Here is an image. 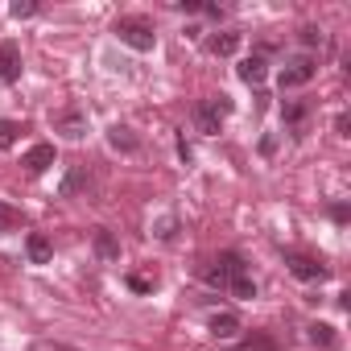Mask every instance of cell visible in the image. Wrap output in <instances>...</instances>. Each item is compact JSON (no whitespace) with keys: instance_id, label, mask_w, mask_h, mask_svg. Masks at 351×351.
Returning <instances> with one entry per match:
<instances>
[{"instance_id":"cell-1","label":"cell","mask_w":351,"mask_h":351,"mask_svg":"<svg viewBox=\"0 0 351 351\" xmlns=\"http://www.w3.org/2000/svg\"><path fill=\"white\" fill-rule=\"evenodd\" d=\"M112 34H116L128 50H136V54H149V50L157 46V29H153L145 17H116Z\"/></svg>"},{"instance_id":"cell-2","label":"cell","mask_w":351,"mask_h":351,"mask_svg":"<svg viewBox=\"0 0 351 351\" xmlns=\"http://www.w3.org/2000/svg\"><path fill=\"white\" fill-rule=\"evenodd\" d=\"M228 112H232V99H228V95H207V99L195 104V128H199L203 136H215V132L223 128Z\"/></svg>"},{"instance_id":"cell-3","label":"cell","mask_w":351,"mask_h":351,"mask_svg":"<svg viewBox=\"0 0 351 351\" xmlns=\"http://www.w3.org/2000/svg\"><path fill=\"white\" fill-rule=\"evenodd\" d=\"M314 75H318V58H314V54H293V58H285V66L277 71V83H281V91H298V87L314 83Z\"/></svg>"},{"instance_id":"cell-4","label":"cell","mask_w":351,"mask_h":351,"mask_svg":"<svg viewBox=\"0 0 351 351\" xmlns=\"http://www.w3.org/2000/svg\"><path fill=\"white\" fill-rule=\"evenodd\" d=\"M236 269H244V256H240V252H219L215 261H207L203 277H207V285H211V289H228V281H232V273H236Z\"/></svg>"},{"instance_id":"cell-5","label":"cell","mask_w":351,"mask_h":351,"mask_svg":"<svg viewBox=\"0 0 351 351\" xmlns=\"http://www.w3.org/2000/svg\"><path fill=\"white\" fill-rule=\"evenodd\" d=\"M50 124H54V132H62L66 141H83L87 136V112H79V108H62V112H54L50 116Z\"/></svg>"},{"instance_id":"cell-6","label":"cell","mask_w":351,"mask_h":351,"mask_svg":"<svg viewBox=\"0 0 351 351\" xmlns=\"http://www.w3.org/2000/svg\"><path fill=\"white\" fill-rule=\"evenodd\" d=\"M285 265H289V273L298 281H326L330 277V269L318 256H306V252H285Z\"/></svg>"},{"instance_id":"cell-7","label":"cell","mask_w":351,"mask_h":351,"mask_svg":"<svg viewBox=\"0 0 351 351\" xmlns=\"http://www.w3.org/2000/svg\"><path fill=\"white\" fill-rule=\"evenodd\" d=\"M21 71H25L21 46H17V42H0V83H17Z\"/></svg>"},{"instance_id":"cell-8","label":"cell","mask_w":351,"mask_h":351,"mask_svg":"<svg viewBox=\"0 0 351 351\" xmlns=\"http://www.w3.org/2000/svg\"><path fill=\"white\" fill-rule=\"evenodd\" d=\"M236 75H240L248 87H261V83H265V75H269V58H265V50H252L248 58H240Z\"/></svg>"},{"instance_id":"cell-9","label":"cell","mask_w":351,"mask_h":351,"mask_svg":"<svg viewBox=\"0 0 351 351\" xmlns=\"http://www.w3.org/2000/svg\"><path fill=\"white\" fill-rule=\"evenodd\" d=\"M281 120H285V128L293 136H302L306 132V120H310V99H285L281 104Z\"/></svg>"},{"instance_id":"cell-10","label":"cell","mask_w":351,"mask_h":351,"mask_svg":"<svg viewBox=\"0 0 351 351\" xmlns=\"http://www.w3.org/2000/svg\"><path fill=\"white\" fill-rule=\"evenodd\" d=\"M54 161H58V153H54V145H46V141H42V145H34V149L21 157V165H25L29 173H46Z\"/></svg>"},{"instance_id":"cell-11","label":"cell","mask_w":351,"mask_h":351,"mask_svg":"<svg viewBox=\"0 0 351 351\" xmlns=\"http://www.w3.org/2000/svg\"><path fill=\"white\" fill-rule=\"evenodd\" d=\"M25 256H29V265H50V256H54V244H50V236H42V232H29V240H25Z\"/></svg>"},{"instance_id":"cell-12","label":"cell","mask_w":351,"mask_h":351,"mask_svg":"<svg viewBox=\"0 0 351 351\" xmlns=\"http://www.w3.org/2000/svg\"><path fill=\"white\" fill-rule=\"evenodd\" d=\"M223 293H232V298H240V302H252V298H256V281H252L248 265L232 273V281H228V289H223Z\"/></svg>"},{"instance_id":"cell-13","label":"cell","mask_w":351,"mask_h":351,"mask_svg":"<svg viewBox=\"0 0 351 351\" xmlns=\"http://www.w3.org/2000/svg\"><path fill=\"white\" fill-rule=\"evenodd\" d=\"M95 256H99L104 265H116V261H120V240H116L108 228L95 232Z\"/></svg>"},{"instance_id":"cell-14","label":"cell","mask_w":351,"mask_h":351,"mask_svg":"<svg viewBox=\"0 0 351 351\" xmlns=\"http://www.w3.org/2000/svg\"><path fill=\"white\" fill-rule=\"evenodd\" d=\"M211 335L215 339H232L236 330H240V314H232V310H219V314H211Z\"/></svg>"},{"instance_id":"cell-15","label":"cell","mask_w":351,"mask_h":351,"mask_svg":"<svg viewBox=\"0 0 351 351\" xmlns=\"http://www.w3.org/2000/svg\"><path fill=\"white\" fill-rule=\"evenodd\" d=\"M87 182H91V173H87V165H75V169L66 173V178H62L58 195H62V199H71V195H79V191H83Z\"/></svg>"},{"instance_id":"cell-16","label":"cell","mask_w":351,"mask_h":351,"mask_svg":"<svg viewBox=\"0 0 351 351\" xmlns=\"http://www.w3.org/2000/svg\"><path fill=\"white\" fill-rule=\"evenodd\" d=\"M236 50H240V34H236V29H223V34L211 38V54H215V58H232Z\"/></svg>"},{"instance_id":"cell-17","label":"cell","mask_w":351,"mask_h":351,"mask_svg":"<svg viewBox=\"0 0 351 351\" xmlns=\"http://www.w3.org/2000/svg\"><path fill=\"white\" fill-rule=\"evenodd\" d=\"M108 145L120 149V153H136V136H132V128H124V124H112V128H108Z\"/></svg>"},{"instance_id":"cell-18","label":"cell","mask_w":351,"mask_h":351,"mask_svg":"<svg viewBox=\"0 0 351 351\" xmlns=\"http://www.w3.org/2000/svg\"><path fill=\"white\" fill-rule=\"evenodd\" d=\"M310 343L314 347H335V326L330 322H310Z\"/></svg>"},{"instance_id":"cell-19","label":"cell","mask_w":351,"mask_h":351,"mask_svg":"<svg viewBox=\"0 0 351 351\" xmlns=\"http://www.w3.org/2000/svg\"><path fill=\"white\" fill-rule=\"evenodd\" d=\"M223 351H277V343H273L269 335H252V339H244V343H236V347H223Z\"/></svg>"},{"instance_id":"cell-20","label":"cell","mask_w":351,"mask_h":351,"mask_svg":"<svg viewBox=\"0 0 351 351\" xmlns=\"http://www.w3.org/2000/svg\"><path fill=\"white\" fill-rule=\"evenodd\" d=\"M17 223H21V211L9 207V203H0V236H5V232H17Z\"/></svg>"},{"instance_id":"cell-21","label":"cell","mask_w":351,"mask_h":351,"mask_svg":"<svg viewBox=\"0 0 351 351\" xmlns=\"http://www.w3.org/2000/svg\"><path fill=\"white\" fill-rule=\"evenodd\" d=\"M298 38H302V46H306V50H314V46L322 50V46H326V34H322L318 25H302V34H298Z\"/></svg>"},{"instance_id":"cell-22","label":"cell","mask_w":351,"mask_h":351,"mask_svg":"<svg viewBox=\"0 0 351 351\" xmlns=\"http://www.w3.org/2000/svg\"><path fill=\"white\" fill-rule=\"evenodd\" d=\"M17 132H21V124H17V120H0V149L17 145Z\"/></svg>"},{"instance_id":"cell-23","label":"cell","mask_w":351,"mask_h":351,"mask_svg":"<svg viewBox=\"0 0 351 351\" xmlns=\"http://www.w3.org/2000/svg\"><path fill=\"white\" fill-rule=\"evenodd\" d=\"M34 13H38V5H34V0H25V5L17 0V5H13V17H17V21H25V17H34Z\"/></svg>"},{"instance_id":"cell-24","label":"cell","mask_w":351,"mask_h":351,"mask_svg":"<svg viewBox=\"0 0 351 351\" xmlns=\"http://www.w3.org/2000/svg\"><path fill=\"white\" fill-rule=\"evenodd\" d=\"M173 228H178V223H173V219H161L153 236H157V240H173Z\"/></svg>"},{"instance_id":"cell-25","label":"cell","mask_w":351,"mask_h":351,"mask_svg":"<svg viewBox=\"0 0 351 351\" xmlns=\"http://www.w3.org/2000/svg\"><path fill=\"white\" fill-rule=\"evenodd\" d=\"M347 215H351L347 203H335V207H330V219H335V223H347Z\"/></svg>"},{"instance_id":"cell-26","label":"cell","mask_w":351,"mask_h":351,"mask_svg":"<svg viewBox=\"0 0 351 351\" xmlns=\"http://www.w3.org/2000/svg\"><path fill=\"white\" fill-rule=\"evenodd\" d=\"M128 285H132L136 293H145V289H149V281H145V277H128Z\"/></svg>"},{"instance_id":"cell-27","label":"cell","mask_w":351,"mask_h":351,"mask_svg":"<svg viewBox=\"0 0 351 351\" xmlns=\"http://www.w3.org/2000/svg\"><path fill=\"white\" fill-rule=\"evenodd\" d=\"M46 351H75V347H62V343H54V347H46Z\"/></svg>"}]
</instances>
